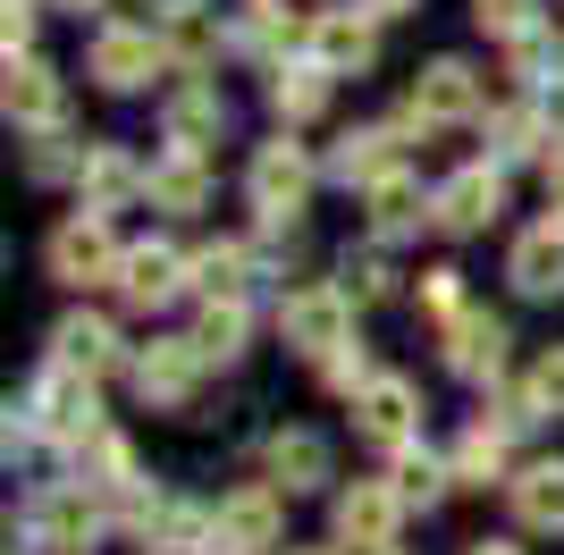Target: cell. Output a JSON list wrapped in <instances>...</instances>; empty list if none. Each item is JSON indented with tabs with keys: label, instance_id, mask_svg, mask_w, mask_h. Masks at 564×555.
<instances>
[{
	"label": "cell",
	"instance_id": "obj_33",
	"mask_svg": "<svg viewBox=\"0 0 564 555\" xmlns=\"http://www.w3.org/2000/svg\"><path fill=\"white\" fill-rule=\"evenodd\" d=\"M388 480H397V497H404V505H438V497L455 488V463H447V455H430V446H404Z\"/></svg>",
	"mask_w": 564,
	"mask_h": 555
},
{
	"label": "cell",
	"instance_id": "obj_40",
	"mask_svg": "<svg viewBox=\"0 0 564 555\" xmlns=\"http://www.w3.org/2000/svg\"><path fill=\"white\" fill-rule=\"evenodd\" d=\"M464 555H522V547H514V538H471Z\"/></svg>",
	"mask_w": 564,
	"mask_h": 555
},
{
	"label": "cell",
	"instance_id": "obj_19",
	"mask_svg": "<svg viewBox=\"0 0 564 555\" xmlns=\"http://www.w3.org/2000/svg\"><path fill=\"white\" fill-rule=\"evenodd\" d=\"M480 135H489V152L480 161H497V168H522V161H547L556 152V118H547V101H506V110H489L480 118Z\"/></svg>",
	"mask_w": 564,
	"mask_h": 555
},
{
	"label": "cell",
	"instance_id": "obj_17",
	"mask_svg": "<svg viewBox=\"0 0 564 555\" xmlns=\"http://www.w3.org/2000/svg\"><path fill=\"white\" fill-rule=\"evenodd\" d=\"M219 127H228V92H219V76H186V85L161 92V135L177 143V152H212Z\"/></svg>",
	"mask_w": 564,
	"mask_h": 555
},
{
	"label": "cell",
	"instance_id": "obj_43",
	"mask_svg": "<svg viewBox=\"0 0 564 555\" xmlns=\"http://www.w3.org/2000/svg\"><path fill=\"white\" fill-rule=\"evenodd\" d=\"M279 555H346V547H279Z\"/></svg>",
	"mask_w": 564,
	"mask_h": 555
},
{
	"label": "cell",
	"instance_id": "obj_25",
	"mask_svg": "<svg viewBox=\"0 0 564 555\" xmlns=\"http://www.w3.org/2000/svg\"><path fill=\"white\" fill-rule=\"evenodd\" d=\"M135 194H152V161H135L127 143H94V152H85V177H76V203L85 210H127Z\"/></svg>",
	"mask_w": 564,
	"mask_h": 555
},
{
	"label": "cell",
	"instance_id": "obj_35",
	"mask_svg": "<svg viewBox=\"0 0 564 555\" xmlns=\"http://www.w3.org/2000/svg\"><path fill=\"white\" fill-rule=\"evenodd\" d=\"M85 152H94V143H76L68 127H43V135H34V152H25V177H34V185L85 177Z\"/></svg>",
	"mask_w": 564,
	"mask_h": 555
},
{
	"label": "cell",
	"instance_id": "obj_16",
	"mask_svg": "<svg viewBox=\"0 0 564 555\" xmlns=\"http://www.w3.org/2000/svg\"><path fill=\"white\" fill-rule=\"evenodd\" d=\"M506 278H514L522 303H556L564 295V210H547L540 228H522L506 244Z\"/></svg>",
	"mask_w": 564,
	"mask_h": 555
},
{
	"label": "cell",
	"instance_id": "obj_27",
	"mask_svg": "<svg viewBox=\"0 0 564 555\" xmlns=\"http://www.w3.org/2000/svg\"><path fill=\"white\" fill-rule=\"evenodd\" d=\"M152 203H161L169 219H194V210L212 203V152H177V143H169L161 161H152Z\"/></svg>",
	"mask_w": 564,
	"mask_h": 555
},
{
	"label": "cell",
	"instance_id": "obj_9",
	"mask_svg": "<svg viewBox=\"0 0 564 555\" xmlns=\"http://www.w3.org/2000/svg\"><path fill=\"white\" fill-rule=\"evenodd\" d=\"M397 531H404L397 480H354V488H337V505H329V538H337V547L388 555V547H397Z\"/></svg>",
	"mask_w": 564,
	"mask_h": 555
},
{
	"label": "cell",
	"instance_id": "obj_39",
	"mask_svg": "<svg viewBox=\"0 0 564 555\" xmlns=\"http://www.w3.org/2000/svg\"><path fill=\"white\" fill-rule=\"evenodd\" d=\"M540 177H547V210H564V135H556V152L540 161Z\"/></svg>",
	"mask_w": 564,
	"mask_h": 555
},
{
	"label": "cell",
	"instance_id": "obj_22",
	"mask_svg": "<svg viewBox=\"0 0 564 555\" xmlns=\"http://www.w3.org/2000/svg\"><path fill=\"white\" fill-rule=\"evenodd\" d=\"M362 203H371V236H379V244H404V236L438 228V185H422L413 168H397L388 185H371Z\"/></svg>",
	"mask_w": 564,
	"mask_h": 555
},
{
	"label": "cell",
	"instance_id": "obj_6",
	"mask_svg": "<svg viewBox=\"0 0 564 555\" xmlns=\"http://www.w3.org/2000/svg\"><path fill=\"white\" fill-rule=\"evenodd\" d=\"M286 538V497L270 480H245L212 505V555H270Z\"/></svg>",
	"mask_w": 564,
	"mask_h": 555
},
{
	"label": "cell",
	"instance_id": "obj_29",
	"mask_svg": "<svg viewBox=\"0 0 564 555\" xmlns=\"http://www.w3.org/2000/svg\"><path fill=\"white\" fill-rule=\"evenodd\" d=\"M194 346H203V362H245V337H253V312L236 295H203V312H194V328H186Z\"/></svg>",
	"mask_w": 564,
	"mask_h": 555
},
{
	"label": "cell",
	"instance_id": "obj_37",
	"mask_svg": "<svg viewBox=\"0 0 564 555\" xmlns=\"http://www.w3.org/2000/svg\"><path fill=\"white\" fill-rule=\"evenodd\" d=\"M413 303H422L430 320L447 328L455 312H471V303H464V270H447V261H438V270H422V295H413Z\"/></svg>",
	"mask_w": 564,
	"mask_h": 555
},
{
	"label": "cell",
	"instance_id": "obj_13",
	"mask_svg": "<svg viewBox=\"0 0 564 555\" xmlns=\"http://www.w3.org/2000/svg\"><path fill=\"white\" fill-rule=\"evenodd\" d=\"M506 219V168L471 161L455 177H438V236H489Z\"/></svg>",
	"mask_w": 564,
	"mask_h": 555
},
{
	"label": "cell",
	"instance_id": "obj_14",
	"mask_svg": "<svg viewBox=\"0 0 564 555\" xmlns=\"http://www.w3.org/2000/svg\"><path fill=\"white\" fill-rule=\"evenodd\" d=\"M261 480L279 488V497H321L337 480V455L321 429H270L261 438Z\"/></svg>",
	"mask_w": 564,
	"mask_h": 555
},
{
	"label": "cell",
	"instance_id": "obj_21",
	"mask_svg": "<svg viewBox=\"0 0 564 555\" xmlns=\"http://www.w3.org/2000/svg\"><path fill=\"white\" fill-rule=\"evenodd\" d=\"M51 362H59V370H85V379H101V370L127 362V337H118L110 312H59V320H51Z\"/></svg>",
	"mask_w": 564,
	"mask_h": 555
},
{
	"label": "cell",
	"instance_id": "obj_24",
	"mask_svg": "<svg viewBox=\"0 0 564 555\" xmlns=\"http://www.w3.org/2000/svg\"><path fill=\"white\" fill-rule=\"evenodd\" d=\"M514 429H522V421L514 413H480V421H471V429H464V438H455V488H506V480H514Z\"/></svg>",
	"mask_w": 564,
	"mask_h": 555
},
{
	"label": "cell",
	"instance_id": "obj_45",
	"mask_svg": "<svg viewBox=\"0 0 564 555\" xmlns=\"http://www.w3.org/2000/svg\"><path fill=\"white\" fill-rule=\"evenodd\" d=\"M388 555H397V547H388Z\"/></svg>",
	"mask_w": 564,
	"mask_h": 555
},
{
	"label": "cell",
	"instance_id": "obj_44",
	"mask_svg": "<svg viewBox=\"0 0 564 555\" xmlns=\"http://www.w3.org/2000/svg\"><path fill=\"white\" fill-rule=\"evenodd\" d=\"M152 9H177V0H152Z\"/></svg>",
	"mask_w": 564,
	"mask_h": 555
},
{
	"label": "cell",
	"instance_id": "obj_32",
	"mask_svg": "<svg viewBox=\"0 0 564 555\" xmlns=\"http://www.w3.org/2000/svg\"><path fill=\"white\" fill-rule=\"evenodd\" d=\"M253 286V244H203L194 253V295H236L245 303Z\"/></svg>",
	"mask_w": 564,
	"mask_h": 555
},
{
	"label": "cell",
	"instance_id": "obj_4",
	"mask_svg": "<svg viewBox=\"0 0 564 555\" xmlns=\"http://www.w3.org/2000/svg\"><path fill=\"white\" fill-rule=\"evenodd\" d=\"M354 337V303L337 278H304V286H286L279 295V346L304 353V362H321L329 346H346Z\"/></svg>",
	"mask_w": 564,
	"mask_h": 555
},
{
	"label": "cell",
	"instance_id": "obj_7",
	"mask_svg": "<svg viewBox=\"0 0 564 555\" xmlns=\"http://www.w3.org/2000/svg\"><path fill=\"white\" fill-rule=\"evenodd\" d=\"M413 135H430L413 110H404V118H379V127H346L337 152H329V177L354 185V194H371V185H388L404 168V143H413Z\"/></svg>",
	"mask_w": 564,
	"mask_h": 555
},
{
	"label": "cell",
	"instance_id": "obj_3",
	"mask_svg": "<svg viewBox=\"0 0 564 555\" xmlns=\"http://www.w3.org/2000/svg\"><path fill=\"white\" fill-rule=\"evenodd\" d=\"M118 261H127V244H118L110 210H85V203H76L68 219L43 236V270L59 278V286H118Z\"/></svg>",
	"mask_w": 564,
	"mask_h": 555
},
{
	"label": "cell",
	"instance_id": "obj_20",
	"mask_svg": "<svg viewBox=\"0 0 564 555\" xmlns=\"http://www.w3.org/2000/svg\"><path fill=\"white\" fill-rule=\"evenodd\" d=\"M161 43H169V68L203 76V68H219V51L236 43V25L219 18L212 0H177V9H161Z\"/></svg>",
	"mask_w": 564,
	"mask_h": 555
},
{
	"label": "cell",
	"instance_id": "obj_38",
	"mask_svg": "<svg viewBox=\"0 0 564 555\" xmlns=\"http://www.w3.org/2000/svg\"><path fill=\"white\" fill-rule=\"evenodd\" d=\"M34 25H43V0H0V43H9V59L34 51Z\"/></svg>",
	"mask_w": 564,
	"mask_h": 555
},
{
	"label": "cell",
	"instance_id": "obj_2",
	"mask_svg": "<svg viewBox=\"0 0 564 555\" xmlns=\"http://www.w3.org/2000/svg\"><path fill=\"white\" fill-rule=\"evenodd\" d=\"M169 68V43L152 18H101L85 34V76L101 92H152V76Z\"/></svg>",
	"mask_w": 564,
	"mask_h": 555
},
{
	"label": "cell",
	"instance_id": "obj_10",
	"mask_svg": "<svg viewBox=\"0 0 564 555\" xmlns=\"http://www.w3.org/2000/svg\"><path fill=\"white\" fill-rule=\"evenodd\" d=\"M203 346L194 337H152V346L127 362V379H135V395L152 404V413H186L194 404V388H203Z\"/></svg>",
	"mask_w": 564,
	"mask_h": 555
},
{
	"label": "cell",
	"instance_id": "obj_12",
	"mask_svg": "<svg viewBox=\"0 0 564 555\" xmlns=\"http://www.w3.org/2000/svg\"><path fill=\"white\" fill-rule=\"evenodd\" d=\"M194 295V253H177L169 236H152V244H127V261H118V303H135V312H161V303Z\"/></svg>",
	"mask_w": 564,
	"mask_h": 555
},
{
	"label": "cell",
	"instance_id": "obj_42",
	"mask_svg": "<svg viewBox=\"0 0 564 555\" xmlns=\"http://www.w3.org/2000/svg\"><path fill=\"white\" fill-rule=\"evenodd\" d=\"M51 9H76V18H85V9H101V0H51Z\"/></svg>",
	"mask_w": 564,
	"mask_h": 555
},
{
	"label": "cell",
	"instance_id": "obj_18",
	"mask_svg": "<svg viewBox=\"0 0 564 555\" xmlns=\"http://www.w3.org/2000/svg\"><path fill=\"white\" fill-rule=\"evenodd\" d=\"M304 59H321L329 76H362L379 59V18H371V9H354V0H346V9H321Z\"/></svg>",
	"mask_w": 564,
	"mask_h": 555
},
{
	"label": "cell",
	"instance_id": "obj_28",
	"mask_svg": "<svg viewBox=\"0 0 564 555\" xmlns=\"http://www.w3.org/2000/svg\"><path fill=\"white\" fill-rule=\"evenodd\" d=\"M329 85H337V76L321 68V59H295V68L279 59V68H270V110L286 118V135H295L304 118H321V110H329Z\"/></svg>",
	"mask_w": 564,
	"mask_h": 555
},
{
	"label": "cell",
	"instance_id": "obj_11",
	"mask_svg": "<svg viewBox=\"0 0 564 555\" xmlns=\"http://www.w3.org/2000/svg\"><path fill=\"white\" fill-rule=\"evenodd\" d=\"M101 522H110V497H94L85 480H59L25 505V538H34V547H59V555H76Z\"/></svg>",
	"mask_w": 564,
	"mask_h": 555
},
{
	"label": "cell",
	"instance_id": "obj_8",
	"mask_svg": "<svg viewBox=\"0 0 564 555\" xmlns=\"http://www.w3.org/2000/svg\"><path fill=\"white\" fill-rule=\"evenodd\" d=\"M422 388L404 379V370H379L371 388L354 395V438L379 446V455H404V446H422Z\"/></svg>",
	"mask_w": 564,
	"mask_h": 555
},
{
	"label": "cell",
	"instance_id": "obj_41",
	"mask_svg": "<svg viewBox=\"0 0 564 555\" xmlns=\"http://www.w3.org/2000/svg\"><path fill=\"white\" fill-rule=\"evenodd\" d=\"M354 9H371V18H404L413 0H354Z\"/></svg>",
	"mask_w": 564,
	"mask_h": 555
},
{
	"label": "cell",
	"instance_id": "obj_1",
	"mask_svg": "<svg viewBox=\"0 0 564 555\" xmlns=\"http://www.w3.org/2000/svg\"><path fill=\"white\" fill-rule=\"evenodd\" d=\"M312 185H321V161H312L295 135L253 143V161H245V203H253L261 228H295L304 203H312Z\"/></svg>",
	"mask_w": 564,
	"mask_h": 555
},
{
	"label": "cell",
	"instance_id": "obj_15",
	"mask_svg": "<svg viewBox=\"0 0 564 555\" xmlns=\"http://www.w3.org/2000/svg\"><path fill=\"white\" fill-rule=\"evenodd\" d=\"M514 362V328L497 320V312H455L447 320V370L464 388H497Z\"/></svg>",
	"mask_w": 564,
	"mask_h": 555
},
{
	"label": "cell",
	"instance_id": "obj_5",
	"mask_svg": "<svg viewBox=\"0 0 564 555\" xmlns=\"http://www.w3.org/2000/svg\"><path fill=\"white\" fill-rule=\"evenodd\" d=\"M404 110L422 118V127H464V118H489V76L471 68L464 51H438V59H422V68H413Z\"/></svg>",
	"mask_w": 564,
	"mask_h": 555
},
{
	"label": "cell",
	"instance_id": "obj_26",
	"mask_svg": "<svg viewBox=\"0 0 564 555\" xmlns=\"http://www.w3.org/2000/svg\"><path fill=\"white\" fill-rule=\"evenodd\" d=\"M9 118L34 127V135H43V127H68V76L51 68V59H34V51L9 59Z\"/></svg>",
	"mask_w": 564,
	"mask_h": 555
},
{
	"label": "cell",
	"instance_id": "obj_36",
	"mask_svg": "<svg viewBox=\"0 0 564 555\" xmlns=\"http://www.w3.org/2000/svg\"><path fill=\"white\" fill-rule=\"evenodd\" d=\"M312 370H321V388H329V395H346V404H354V395H362V388H371V379H379V362H371V346H362V337H346V346H329V353H321V362H312Z\"/></svg>",
	"mask_w": 564,
	"mask_h": 555
},
{
	"label": "cell",
	"instance_id": "obj_31",
	"mask_svg": "<svg viewBox=\"0 0 564 555\" xmlns=\"http://www.w3.org/2000/svg\"><path fill=\"white\" fill-rule=\"evenodd\" d=\"M506 413H514V421H564V346H547L540 362L522 370V388H514Z\"/></svg>",
	"mask_w": 564,
	"mask_h": 555
},
{
	"label": "cell",
	"instance_id": "obj_23",
	"mask_svg": "<svg viewBox=\"0 0 564 555\" xmlns=\"http://www.w3.org/2000/svg\"><path fill=\"white\" fill-rule=\"evenodd\" d=\"M506 505L531 538H564V455H540V463H514L506 480Z\"/></svg>",
	"mask_w": 564,
	"mask_h": 555
},
{
	"label": "cell",
	"instance_id": "obj_34",
	"mask_svg": "<svg viewBox=\"0 0 564 555\" xmlns=\"http://www.w3.org/2000/svg\"><path fill=\"white\" fill-rule=\"evenodd\" d=\"M471 25H480V34H489V43H531V34H540L547 25V9L540 0H471Z\"/></svg>",
	"mask_w": 564,
	"mask_h": 555
},
{
	"label": "cell",
	"instance_id": "obj_30",
	"mask_svg": "<svg viewBox=\"0 0 564 555\" xmlns=\"http://www.w3.org/2000/svg\"><path fill=\"white\" fill-rule=\"evenodd\" d=\"M337 286H346L354 312H362V303H388V295H397V261H388V244H379V236L346 244V253H337Z\"/></svg>",
	"mask_w": 564,
	"mask_h": 555
}]
</instances>
